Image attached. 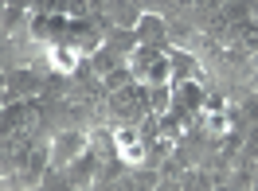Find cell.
<instances>
[{"mask_svg":"<svg viewBox=\"0 0 258 191\" xmlns=\"http://www.w3.org/2000/svg\"><path fill=\"white\" fill-rule=\"evenodd\" d=\"M51 63H55V70H75V63H79V55L67 47H51Z\"/></svg>","mask_w":258,"mask_h":191,"instance_id":"obj_2","label":"cell"},{"mask_svg":"<svg viewBox=\"0 0 258 191\" xmlns=\"http://www.w3.org/2000/svg\"><path fill=\"white\" fill-rule=\"evenodd\" d=\"M117 152L129 160V164H141L145 160V148H141V137H137V129H117Z\"/></svg>","mask_w":258,"mask_h":191,"instance_id":"obj_1","label":"cell"}]
</instances>
